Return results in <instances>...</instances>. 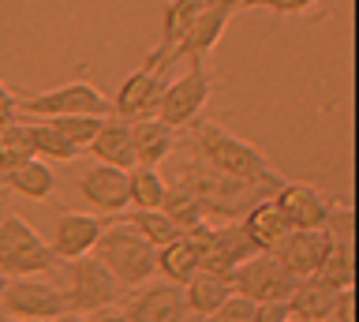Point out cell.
Wrapping results in <instances>:
<instances>
[{"mask_svg":"<svg viewBox=\"0 0 359 322\" xmlns=\"http://www.w3.org/2000/svg\"><path fill=\"white\" fill-rule=\"evenodd\" d=\"M318 0H240V8H262L273 15H307Z\"/></svg>","mask_w":359,"mask_h":322,"instance_id":"836d02e7","label":"cell"},{"mask_svg":"<svg viewBox=\"0 0 359 322\" xmlns=\"http://www.w3.org/2000/svg\"><path fill=\"white\" fill-rule=\"evenodd\" d=\"M285 322H299V318H285Z\"/></svg>","mask_w":359,"mask_h":322,"instance_id":"b9f144b4","label":"cell"},{"mask_svg":"<svg viewBox=\"0 0 359 322\" xmlns=\"http://www.w3.org/2000/svg\"><path fill=\"white\" fill-rule=\"evenodd\" d=\"M120 225L135 229L146 243H154V248H165V243H172L176 236H184V232H180L172 221L165 217L161 206H154V210H139V206L120 210Z\"/></svg>","mask_w":359,"mask_h":322,"instance_id":"cb8c5ba5","label":"cell"},{"mask_svg":"<svg viewBox=\"0 0 359 322\" xmlns=\"http://www.w3.org/2000/svg\"><path fill=\"white\" fill-rule=\"evenodd\" d=\"M195 270H198V251H195V243H191L187 236H176L172 243L157 248V274H161L165 281L184 285Z\"/></svg>","mask_w":359,"mask_h":322,"instance_id":"484cf974","label":"cell"},{"mask_svg":"<svg viewBox=\"0 0 359 322\" xmlns=\"http://www.w3.org/2000/svg\"><path fill=\"white\" fill-rule=\"evenodd\" d=\"M285 318H292L285 300H262V304H255L251 315V322H285Z\"/></svg>","mask_w":359,"mask_h":322,"instance_id":"d590c367","label":"cell"},{"mask_svg":"<svg viewBox=\"0 0 359 322\" xmlns=\"http://www.w3.org/2000/svg\"><path fill=\"white\" fill-rule=\"evenodd\" d=\"M325 248H330V236H325L322 229H288L269 255H273L292 277H311V274H318Z\"/></svg>","mask_w":359,"mask_h":322,"instance_id":"7c38bea8","label":"cell"},{"mask_svg":"<svg viewBox=\"0 0 359 322\" xmlns=\"http://www.w3.org/2000/svg\"><path fill=\"white\" fill-rule=\"evenodd\" d=\"M45 120L79 150H86L90 139H94L101 131V124H105V116H97V113H67V116H45Z\"/></svg>","mask_w":359,"mask_h":322,"instance_id":"f546056e","label":"cell"},{"mask_svg":"<svg viewBox=\"0 0 359 322\" xmlns=\"http://www.w3.org/2000/svg\"><path fill=\"white\" fill-rule=\"evenodd\" d=\"M4 285H8V274H4V270H0V293H4Z\"/></svg>","mask_w":359,"mask_h":322,"instance_id":"f35d334b","label":"cell"},{"mask_svg":"<svg viewBox=\"0 0 359 322\" xmlns=\"http://www.w3.org/2000/svg\"><path fill=\"white\" fill-rule=\"evenodd\" d=\"M202 8H206V0H168L161 12V41H157V49L172 53L176 41L187 34V27L195 23V15Z\"/></svg>","mask_w":359,"mask_h":322,"instance_id":"83f0119b","label":"cell"},{"mask_svg":"<svg viewBox=\"0 0 359 322\" xmlns=\"http://www.w3.org/2000/svg\"><path fill=\"white\" fill-rule=\"evenodd\" d=\"M273 206L280 210V217L288 221V229H322V217H325V206L330 199H322L318 187L311 184H280L273 195Z\"/></svg>","mask_w":359,"mask_h":322,"instance_id":"9a60e30c","label":"cell"},{"mask_svg":"<svg viewBox=\"0 0 359 322\" xmlns=\"http://www.w3.org/2000/svg\"><path fill=\"white\" fill-rule=\"evenodd\" d=\"M184 236L195 243L202 270H217V274H232L243 259H251V255L258 251L251 243V236L243 232L240 221H224V225H210V221H202V225L187 229Z\"/></svg>","mask_w":359,"mask_h":322,"instance_id":"8992f818","label":"cell"},{"mask_svg":"<svg viewBox=\"0 0 359 322\" xmlns=\"http://www.w3.org/2000/svg\"><path fill=\"white\" fill-rule=\"evenodd\" d=\"M67 266V311H75V315H94V311H105V307H116L123 296V285L112 277L105 266H101V259L94 255V259H72L64 262Z\"/></svg>","mask_w":359,"mask_h":322,"instance_id":"5b68a950","label":"cell"},{"mask_svg":"<svg viewBox=\"0 0 359 322\" xmlns=\"http://www.w3.org/2000/svg\"><path fill=\"white\" fill-rule=\"evenodd\" d=\"M243 232L251 236V243L258 251H273L277 240L288 232V221L280 217V210L273 206V199H258V203H251L243 210Z\"/></svg>","mask_w":359,"mask_h":322,"instance_id":"7402d4cb","label":"cell"},{"mask_svg":"<svg viewBox=\"0 0 359 322\" xmlns=\"http://www.w3.org/2000/svg\"><path fill=\"white\" fill-rule=\"evenodd\" d=\"M296 281L299 277H292L269 251H255L251 259H243L232 270V293L255 300V304H262V300H288Z\"/></svg>","mask_w":359,"mask_h":322,"instance_id":"30bf717a","label":"cell"},{"mask_svg":"<svg viewBox=\"0 0 359 322\" xmlns=\"http://www.w3.org/2000/svg\"><path fill=\"white\" fill-rule=\"evenodd\" d=\"M123 315L131 322H184L187 307H184V293L172 281H146L123 300Z\"/></svg>","mask_w":359,"mask_h":322,"instance_id":"8fae6325","label":"cell"},{"mask_svg":"<svg viewBox=\"0 0 359 322\" xmlns=\"http://www.w3.org/2000/svg\"><path fill=\"white\" fill-rule=\"evenodd\" d=\"M131 150H135V165H161L165 158H172L176 150V128H168L157 116H139L131 120Z\"/></svg>","mask_w":359,"mask_h":322,"instance_id":"e0dca14e","label":"cell"},{"mask_svg":"<svg viewBox=\"0 0 359 322\" xmlns=\"http://www.w3.org/2000/svg\"><path fill=\"white\" fill-rule=\"evenodd\" d=\"M90 154L101 165H116V169H131L135 165V150H131V120L123 116H105V124L94 139H90Z\"/></svg>","mask_w":359,"mask_h":322,"instance_id":"ffe728a7","label":"cell"},{"mask_svg":"<svg viewBox=\"0 0 359 322\" xmlns=\"http://www.w3.org/2000/svg\"><path fill=\"white\" fill-rule=\"evenodd\" d=\"M0 187L30 199V203H49L53 192H56V176L41 158H27V161H19L15 169L0 173Z\"/></svg>","mask_w":359,"mask_h":322,"instance_id":"44dd1931","label":"cell"},{"mask_svg":"<svg viewBox=\"0 0 359 322\" xmlns=\"http://www.w3.org/2000/svg\"><path fill=\"white\" fill-rule=\"evenodd\" d=\"M251 315H255V300H247V296H240V293H232L221 307H213V311H210L206 322H251Z\"/></svg>","mask_w":359,"mask_h":322,"instance_id":"d6a6232c","label":"cell"},{"mask_svg":"<svg viewBox=\"0 0 359 322\" xmlns=\"http://www.w3.org/2000/svg\"><path fill=\"white\" fill-rule=\"evenodd\" d=\"M221 4H229V8H240V0H221Z\"/></svg>","mask_w":359,"mask_h":322,"instance_id":"60d3db41","label":"cell"},{"mask_svg":"<svg viewBox=\"0 0 359 322\" xmlns=\"http://www.w3.org/2000/svg\"><path fill=\"white\" fill-rule=\"evenodd\" d=\"M318 277H325L333 288H352L355 285V251L352 243H333L325 248L322 255V266H318Z\"/></svg>","mask_w":359,"mask_h":322,"instance_id":"f1b7e54d","label":"cell"},{"mask_svg":"<svg viewBox=\"0 0 359 322\" xmlns=\"http://www.w3.org/2000/svg\"><path fill=\"white\" fill-rule=\"evenodd\" d=\"M176 57L165 49H154L150 57L142 60V68L128 75L123 86L112 98V116H123V120H139V116H154L157 113V102H161L168 79H172V68H176Z\"/></svg>","mask_w":359,"mask_h":322,"instance_id":"3957f363","label":"cell"},{"mask_svg":"<svg viewBox=\"0 0 359 322\" xmlns=\"http://www.w3.org/2000/svg\"><path fill=\"white\" fill-rule=\"evenodd\" d=\"M101 221L94 214H60V225L53 229V240H49V251L56 262H72V259H83V255L94 251V243L101 236Z\"/></svg>","mask_w":359,"mask_h":322,"instance_id":"2e32d148","label":"cell"},{"mask_svg":"<svg viewBox=\"0 0 359 322\" xmlns=\"http://www.w3.org/2000/svg\"><path fill=\"white\" fill-rule=\"evenodd\" d=\"M325 322H355V293L352 288H341V293H337L333 311H330Z\"/></svg>","mask_w":359,"mask_h":322,"instance_id":"e575fe53","label":"cell"},{"mask_svg":"<svg viewBox=\"0 0 359 322\" xmlns=\"http://www.w3.org/2000/svg\"><path fill=\"white\" fill-rule=\"evenodd\" d=\"M165 187H168L165 176L154 165H131L128 169V206H139V210L161 206Z\"/></svg>","mask_w":359,"mask_h":322,"instance_id":"4316f807","label":"cell"},{"mask_svg":"<svg viewBox=\"0 0 359 322\" xmlns=\"http://www.w3.org/2000/svg\"><path fill=\"white\" fill-rule=\"evenodd\" d=\"M180 293H184V307L187 315H198L206 318L213 307H221L224 300L232 296V274H217V270H198L187 277L184 285H180Z\"/></svg>","mask_w":359,"mask_h":322,"instance_id":"d6986e66","label":"cell"},{"mask_svg":"<svg viewBox=\"0 0 359 322\" xmlns=\"http://www.w3.org/2000/svg\"><path fill=\"white\" fill-rule=\"evenodd\" d=\"M34 158L30 154V142H27V128L19 124V120H11V124L0 128V173L15 169L19 161Z\"/></svg>","mask_w":359,"mask_h":322,"instance_id":"4dcf8cb0","label":"cell"},{"mask_svg":"<svg viewBox=\"0 0 359 322\" xmlns=\"http://www.w3.org/2000/svg\"><path fill=\"white\" fill-rule=\"evenodd\" d=\"M15 113L19 116H34V120L67 116V113H97V116H109L112 113V102L97 90V86L75 79V83L53 86V90H45V94L15 98Z\"/></svg>","mask_w":359,"mask_h":322,"instance_id":"52a82bcc","label":"cell"},{"mask_svg":"<svg viewBox=\"0 0 359 322\" xmlns=\"http://www.w3.org/2000/svg\"><path fill=\"white\" fill-rule=\"evenodd\" d=\"M90 322H131V318L123 315L120 307H105V311H94V315H90Z\"/></svg>","mask_w":359,"mask_h":322,"instance_id":"8d00e7d4","label":"cell"},{"mask_svg":"<svg viewBox=\"0 0 359 322\" xmlns=\"http://www.w3.org/2000/svg\"><path fill=\"white\" fill-rule=\"evenodd\" d=\"M191 150L198 154V161H206L210 169H217L224 176L251 187H262V192L273 195L280 184L277 169L269 165V158L251 142H243L240 135H232L229 128L213 124V120H191Z\"/></svg>","mask_w":359,"mask_h":322,"instance_id":"6da1fadb","label":"cell"},{"mask_svg":"<svg viewBox=\"0 0 359 322\" xmlns=\"http://www.w3.org/2000/svg\"><path fill=\"white\" fill-rule=\"evenodd\" d=\"M0 311L11 318L49 322L67 311V296H64V288L38 281V277H8L4 293H0Z\"/></svg>","mask_w":359,"mask_h":322,"instance_id":"9c48e42d","label":"cell"},{"mask_svg":"<svg viewBox=\"0 0 359 322\" xmlns=\"http://www.w3.org/2000/svg\"><path fill=\"white\" fill-rule=\"evenodd\" d=\"M0 322H30V318H11V315L4 318V315H0Z\"/></svg>","mask_w":359,"mask_h":322,"instance_id":"ab89813d","label":"cell"},{"mask_svg":"<svg viewBox=\"0 0 359 322\" xmlns=\"http://www.w3.org/2000/svg\"><path fill=\"white\" fill-rule=\"evenodd\" d=\"M236 8L229 4H221V0H206V8L195 15V23L187 27V34L176 41V49H172V57L176 60H206L210 57V49L221 41L224 34V27H229V19H232Z\"/></svg>","mask_w":359,"mask_h":322,"instance_id":"4fadbf2b","label":"cell"},{"mask_svg":"<svg viewBox=\"0 0 359 322\" xmlns=\"http://www.w3.org/2000/svg\"><path fill=\"white\" fill-rule=\"evenodd\" d=\"M79 195L94 206V214H120L128 210V169L116 165H90L79 176Z\"/></svg>","mask_w":359,"mask_h":322,"instance_id":"5bb4252c","label":"cell"},{"mask_svg":"<svg viewBox=\"0 0 359 322\" xmlns=\"http://www.w3.org/2000/svg\"><path fill=\"white\" fill-rule=\"evenodd\" d=\"M161 210H165V217L172 221V225L180 229V232H187V229H195V225H202V221H210V214H206V203L191 192L187 184H168L165 187V199H161Z\"/></svg>","mask_w":359,"mask_h":322,"instance_id":"603a6c76","label":"cell"},{"mask_svg":"<svg viewBox=\"0 0 359 322\" xmlns=\"http://www.w3.org/2000/svg\"><path fill=\"white\" fill-rule=\"evenodd\" d=\"M210 102V72L206 60H187V72L168 79L161 102H157V120H165L168 128H187L191 120H198V113Z\"/></svg>","mask_w":359,"mask_h":322,"instance_id":"ba28073f","label":"cell"},{"mask_svg":"<svg viewBox=\"0 0 359 322\" xmlns=\"http://www.w3.org/2000/svg\"><path fill=\"white\" fill-rule=\"evenodd\" d=\"M56 266L49 243L19 214L0 217V270L8 277H41Z\"/></svg>","mask_w":359,"mask_h":322,"instance_id":"277c9868","label":"cell"},{"mask_svg":"<svg viewBox=\"0 0 359 322\" xmlns=\"http://www.w3.org/2000/svg\"><path fill=\"white\" fill-rule=\"evenodd\" d=\"M27 128V142H30V154L34 158H41V161H75L79 147H72L60 131H56L49 120H30V124H22Z\"/></svg>","mask_w":359,"mask_h":322,"instance_id":"d4e9b609","label":"cell"},{"mask_svg":"<svg viewBox=\"0 0 359 322\" xmlns=\"http://www.w3.org/2000/svg\"><path fill=\"white\" fill-rule=\"evenodd\" d=\"M49 322H90L86 315H75V311H64V315H56V318H49Z\"/></svg>","mask_w":359,"mask_h":322,"instance_id":"74e56055","label":"cell"},{"mask_svg":"<svg viewBox=\"0 0 359 322\" xmlns=\"http://www.w3.org/2000/svg\"><path fill=\"white\" fill-rule=\"evenodd\" d=\"M341 288H333L325 277L318 274H311V277H299L296 288L288 293V315L292 318H299V322H325L330 318V311H333V300Z\"/></svg>","mask_w":359,"mask_h":322,"instance_id":"ac0fdd59","label":"cell"},{"mask_svg":"<svg viewBox=\"0 0 359 322\" xmlns=\"http://www.w3.org/2000/svg\"><path fill=\"white\" fill-rule=\"evenodd\" d=\"M322 232L333 243H352V236H355V214H352V206H348V203H330V206H325Z\"/></svg>","mask_w":359,"mask_h":322,"instance_id":"1f68e13d","label":"cell"},{"mask_svg":"<svg viewBox=\"0 0 359 322\" xmlns=\"http://www.w3.org/2000/svg\"><path fill=\"white\" fill-rule=\"evenodd\" d=\"M94 255L101 259V266L123 285V293L146 285L157 274V248L146 243L135 229L120 225V221L109 225V229H101V236L94 243Z\"/></svg>","mask_w":359,"mask_h":322,"instance_id":"7a4b0ae2","label":"cell"}]
</instances>
